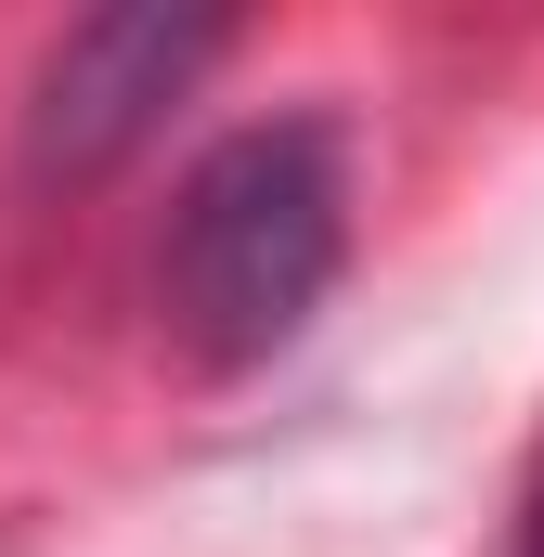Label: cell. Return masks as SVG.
<instances>
[{
    "mask_svg": "<svg viewBox=\"0 0 544 557\" xmlns=\"http://www.w3.org/2000/svg\"><path fill=\"white\" fill-rule=\"evenodd\" d=\"M519 557H544V480H532V519H519Z\"/></svg>",
    "mask_w": 544,
    "mask_h": 557,
    "instance_id": "obj_3",
    "label": "cell"
},
{
    "mask_svg": "<svg viewBox=\"0 0 544 557\" xmlns=\"http://www.w3.org/2000/svg\"><path fill=\"white\" fill-rule=\"evenodd\" d=\"M234 26H208V13H91V26H65V52L39 65V104H26V156L39 169H104V156H131L156 131V104L221 52Z\"/></svg>",
    "mask_w": 544,
    "mask_h": 557,
    "instance_id": "obj_2",
    "label": "cell"
},
{
    "mask_svg": "<svg viewBox=\"0 0 544 557\" xmlns=\"http://www.w3.org/2000/svg\"><path fill=\"white\" fill-rule=\"evenodd\" d=\"M337 247H350V169H337L324 117H260V131L208 143L195 182H182V208H169V247H156L169 337L208 376L272 363L324 311Z\"/></svg>",
    "mask_w": 544,
    "mask_h": 557,
    "instance_id": "obj_1",
    "label": "cell"
}]
</instances>
